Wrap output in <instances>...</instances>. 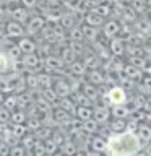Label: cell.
Here are the masks:
<instances>
[{
    "label": "cell",
    "mask_w": 151,
    "mask_h": 156,
    "mask_svg": "<svg viewBox=\"0 0 151 156\" xmlns=\"http://www.w3.org/2000/svg\"><path fill=\"white\" fill-rule=\"evenodd\" d=\"M10 117H12V111H8L3 104H0V122L8 124V122H10Z\"/></svg>",
    "instance_id": "40"
},
{
    "label": "cell",
    "mask_w": 151,
    "mask_h": 156,
    "mask_svg": "<svg viewBox=\"0 0 151 156\" xmlns=\"http://www.w3.org/2000/svg\"><path fill=\"white\" fill-rule=\"evenodd\" d=\"M29 153L36 154V156H41V154H46V146H44V140H36V143H34V146L31 148V151Z\"/></svg>",
    "instance_id": "38"
},
{
    "label": "cell",
    "mask_w": 151,
    "mask_h": 156,
    "mask_svg": "<svg viewBox=\"0 0 151 156\" xmlns=\"http://www.w3.org/2000/svg\"><path fill=\"white\" fill-rule=\"evenodd\" d=\"M3 106L7 107L8 111H12V112L15 109H18V94H16V93H10V94L5 96Z\"/></svg>",
    "instance_id": "24"
},
{
    "label": "cell",
    "mask_w": 151,
    "mask_h": 156,
    "mask_svg": "<svg viewBox=\"0 0 151 156\" xmlns=\"http://www.w3.org/2000/svg\"><path fill=\"white\" fill-rule=\"evenodd\" d=\"M128 114H130V109L125 106V102H124V104L112 106V109H111V115L112 117H120V119H125Z\"/></svg>",
    "instance_id": "19"
},
{
    "label": "cell",
    "mask_w": 151,
    "mask_h": 156,
    "mask_svg": "<svg viewBox=\"0 0 151 156\" xmlns=\"http://www.w3.org/2000/svg\"><path fill=\"white\" fill-rule=\"evenodd\" d=\"M141 140L138 135L132 130H124V132H112L111 136L107 138V146L106 151L109 154H135L140 151Z\"/></svg>",
    "instance_id": "1"
},
{
    "label": "cell",
    "mask_w": 151,
    "mask_h": 156,
    "mask_svg": "<svg viewBox=\"0 0 151 156\" xmlns=\"http://www.w3.org/2000/svg\"><path fill=\"white\" fill-rule=\"evenodd\" d=\"M8 127H10V130H12V133L19 140H21V136H24L29 132L26 124H8Z\"/></svg>",
    "instance_id": "21"
},
{
    "label": "cell",
    "mask_w": 151,
    "mask_h": 156,
    "mask_svg": "<svg viewBox=\"0 0 151 156\" xmlns=\"http://www.w3.org/2000/svg\"><path fill=\"white\" fill-rule=\"evenodd\" d=\"M58 107L72 112V114H75V111H76V104H75V101H73V98H70V96L58 98Z\"/></svg>",
    "instance_id": "17"
},
{
    "label": "cell",
    "mask_w": 151,
    "mask_h": 156,
    "mask_svg": "<svg viewBox=\"0 0 151 156\" xmlns=\"http://www.w3.org/2000/svg\"><path fill=\"white\" fill-rule=\"evenodd\" d=\"M127 129V124H125V119H120V117H114L111 124V130L112 132H124Z\"/></svg>",
    "instance_id": "36"
},
{
    "label": "cell",
    "mask_w": 151,
    "mask_h": 156,
    "mask_svg": "<svg viewBox=\"0 0 151 156\" xmlns=\"http://www.w3.org/2000/svg\"><path fill=\"white\" fill-rule=\"evenodd\" d=\"M93 117L97 120V124H106L111 117V109L106 106H97L93 109Z\"/></svg>",
    "instance_id": "11"
},
{
    "label": "cell",
    "mask_w": 151,
    "mask_h": 156,
    "mask_svg": "<svg viewBox=\"0 0 151 156\" xmlns=\"http://www.w3.org/2000/svg\"><path fill=\"white\" fill-rule=\"evenodd\" d=\"M52 88L55 90V93H57V96H58V98H63V96H70V94H73L70 83H68L65 78H58V80H54Z\"/></svg>",
    "instance_id": "8"
},
{
    "label": "cell",
    "mask_w": 151,
    "mask_h": 156,
    "mask_svg": "<svg viewBox=\"0 0 151 156\" xmlns=\"http://www.w3.org/2000/svg\"><path fill=\"white\" fill-rule=\"evenodd\" d=\"M109 49L114 55H122V54H124V41L119 37H112L111 44H109Z\"/></svg>",
    "instance_id": "23"
},
{
    "label": "cell",
    "mask_w": 151,
    "mask_h": 156,
    "mask_svg": "<svg viewBox=\"0 0 151 156\" xmlns=\"http://www.w3.org/2000/svg\"><path fill=\"white\" fill-rule=\"evenodd\" d=\"M141 86L151 91V76H145V78H143V85H141Z\"/></svg>",
    "instance_id": "46"
},
{
    "label": "cell",
    "mask_w": 151,
    "mask_h": 156,
    "mask_svg": "<svg viewBox=\"0 0 151 156\" xmlns=\"http://www.w3.org/2000/svg\"><path fill=\"white\" fill-rule=\"evenodd\" d=\"M58 153H65V154H73V153H78L76 146L73 141L70 140H65L63 143L60 145V148H58Z\"/></svg>",
    "instance_id": "31"
},
{
    "label": "cell",
    "mask_w": 151,
    "mask_h": 156,
    "mask_svg": "<svg viewBox=\"0 0 151 156\" xmlns=\"http://www.w3.org/2000/svg\"><path fill=\"white\" fill-rule=\"evenodd\" d=\"M15 3H19V0H5V5H15Z\"/></svg>",
    "instance_id": "47"
},
{
    "label": "cell",
    "mask_w": 151,
    "mask_h": 156,
    "mask_svg": "<svg viewBox=\"0 0 151 156\" xmlns=\"http://www.w3.org/2000/svg\"><path fill=\"white\" fill-rule=\"evenodd\" d=\"M85 21L86 24H91V26H101V24H104V16H101L97 12H94V10H91V12L86 13L85 16Z\"/></svg>",
    "instance_id": "13"
},
{
    "label": "cell",
    "mask_w": 151,
    "mask_h": 156,
    "mask_svg": "<svg viewBox=\"0 0 151 156\" xmlns=\"http://www.w3.org/2000/svg\"><path fill=\"white\" fill-rule=\"evenodd\" d=\"M106 146H107V140H104L102 136H93L91 138V148L101 153V151H106Z\"/></svg>",
    "instance_id": "27"
},
{
    "label": "cell",
    "mask_w": 151,
    "mask_h": 156,
    "mask_svg": "<svg viewBox=\"0 0 151 156\" xmlns=\"http://www.w3.org/2000/svg\"><path fill=\"white\" fill-rule=\"evenodd\" d=\"M41 125H42V120H41V117H39V115H29V117H28L26 127H28L31 132H36Z\"/></svg>",
    "instance_id": "32"
},
{
    "label": "cell",
    "mask_w": 151,
    "mask_h": 156,
    "mask_svg": "<svg viewBox=\"0 0 151 156\" xmlns=\"http://www.w3.org/2000/svg\"><path fill=\"white\" fill-rule=\"evenodd\" d=\"M68 72L75 76H81L85 75L86 72V63L85 62H78V60H73L72 63H68Z\"/></svg>",
    "instance_id": "16"
},
{
    "label": "cell",
    "mask_w": 151,
    "mask_h": 156,
    "mask_svg": "<svg viewBox=\"0 0 151 156\" xmlns=\"http://www.w3.org/2000/svg\"><path fill=\"white\" fill-rule=\"evenodd\" d=\"M88 81L93 83V85H102L104 83V75L101 72H97L96 68H93L91 72H88Z\"/></svg>",
    "instance_id": "28"
},
{
    "label": "cell",
    "mask_w": 151,
    "mask_h": 156,
    "mask_svg": "<svg viewBox=\"0 0 151 156\" xmlns=\"http://www.w3.org/2000/svg\"><path fill=\"white\" fill-rule=\"evenodd\" d=\"M124 73H125L127 76L133 78V80H136V76H138V78L143 76V73H141V68L136 67V65H133V63H128V65H125V67H124Z\"/></svg>",
    "instance_id": "25"
},
{
    "label": "cell",
    "mask_w": 151,
    "mask_h": 156,
    "mask_svg": "<svg viewBox=\"0 0 151 156\" xmlns=\"http://www.w3.org/2000/svg\"><path fill=\"white\" fill-rule=\"evenodd\" d=\"M16 44L19 47V51L23 54H29V52H36L37 51V42L34 41L33 36H28V34H24L23 37L16 39Z\"/></svg>",
    "instance_id": "7"
},
{
    "label": "cell",
    "mask_w": 151,
    "mask_h": 156,
    "mask_svg": "<svg viewBox=\"0 0 151 156\" xmlns=\"http://www.w3.org/2000/svg\"><path fill=\"white\" fill-rule=\"evenodd\" d=\"M146 153H151V146H149V143H148V146H146Z\"/></svg>",
    "instance_id": "49"
},
{
    "label": "cell",
    "mask_w": 151,
    "mask_h": 156,
    "mask_svg": "<svg viewBox=\"0 0 151 156\" xmlns=\"http://www.w3.org/2000/svg\"><path fill=\"white\" fill-rule=\"evenodd\" d=\"M119 31H120V26H119V23H117V21H107V23H104V36L106 37H109V39L115 37Z\"/></svg>",
    "instance_id": "18"
},
{
    "label": "cell",
    "mask_w": 151,
    "mask_h": 156,
    "mask_svg": "<svg viewBox=\"0 0 151 156\" xmlns=\"http://www.w3.org/2000/svg\"><path fill=\"white\" fill-rule=\"evenodd\" d=\"M81 29H83V36H85V39H88V41H96V37H97V28L96 26L83 24Z\"/></svg>",
    "instance_id": "26"
},
{
    "label": "cell",
    "mask_w": 151,
    "mask_h": 156,
    "mask_svg": "<svg viewBox=\"0 0 151 156\" xmlns=\"http://www.w3.org/2000/svg\"><path fill=\"white\" fill-rule=\"evenodd\" d=\"M15 62H16V60H13L7 51H0V75L12 72Z\"/></svg>",
    "instance_id": "10"
},
{
    "label": "cell",
    "mask_w": 151,
    "mask_h": 156,
    "mask_svg": "<svg viewBox=\"0 0 151 156\" xmlns=\"http://www.w3.org/2000/svg\"><path fill=\"white\" fill-rule=\"evenodd\" d=\"M37 80H39V86H41V90H42V88L52 86V83H54L52 75H51V73H46V72L37 73Z\"/></svg>",
    "instance_id": "29"
},
{
    "label": "cell",
    "mask_w": 151,
    "mask_h": 156,
    "mask_svg": "<svg viewBox=\"0 0 151 156\" xmlns=\"http://www.w3.org/2000/svg\"><path fill=\"white\" fill-rule=\"evenodd\" d=\"M3 31L8 37H12V39H19V37H23L24 34H26L24 24L16 21V20H13V18L7 20V23L3 24Z\"/></svg>",
    "instance_id": "4"
},
{
    "label": "cell",
    "mask_w": 151,
    "mask_h": 156,
    "mask_svg": "<svg viewBox=\"0 0 151 156\" xmlns=\"http://www.w3.org/2000/svg\"><path fill=\"white\" fill-rule=\"evenodd\" d=\"M21 63L24 67V72H37L42 65V57L37 52H29V54H23L21 55Z\"/></svg>",
    "instance_id": "5"
},
{
    "label": "cell",
    "mask_w": 151,
    "mask_h": 156,
    "mask_svg": "<svg viewBox=\"0 0 151 156\" xmlns=\"http://www.w3.org/2000/svg\"><path fill=\"white\" fill-rule=\"evenodd\" d=\"M28 120V114H26V109H15L12 112V117H10V122L8 124H26Z\"/></svg>",
    "instance_id": "14"
},
{
    "label": "cell",
    "mask_w": 151,
    "mask_h": 156,
    "mask_svg": "<svg viewBox=\"0 0 151 156\" xmlns=\"http://www.w3.org/2000/svg\"><path fill=\"white\" fill-rule=\"evenodd\" d=\"M5 96H7V94H5L3 91H0V104H3V101H5Z\"/></svg>",
    "instance_id": "48"
},
{
    "label": "cell",
    "mask_w": 151,
    "mask_h": 156,
    "mask_svg": "<svg viewBox=\"0 0 151 156\" xmlns=\"http://www.w3.org/2000/svg\"><path fill=\"white\" fill-rule=\"evenodd\" d=\"M44 146H46V154L58 153V148H60V146H58V145L55 143V141H54V140L51 138V136L44 140Z\"/></svg>",
    "instance_id": "37"
},
{
    "label": "cell",
    "mask_w": 151,
    "mask_h": 156,
    "mask_svg": "<svg viewBox=\"0 0 151 156\" xmlns=\"http://www.w3.org/2000/svg\"><path fill=\"white\" fill-rule=\"evenodd\" d=\"M97 120L94 119V117H91V119H88L83 122V132L85 133H94V132L97 130Z\"/></svg>",
    "instance_id": "33"
},
{
    "label": "cell",
    "mask_w": 151,
    "mask_h": 156,
    "mask_svg": "<svg viewBox=\"0 0 151 156\" xmlns=\"http://www.w3.org/2000/svg\"><path fill=\"white\" fill-rule=\"evenodd\" d=\"M7 16H8L7 7H5V5H0V28H3V24L7 23Z\"/></svg>",
    "instance_id": "41"
},
{
    "label": "cell",
    "mask_w": 151,
    "mask_h": 156,
    "mask_svg": "<svg viewBox=\"0 0 151 156\" xmlns=\"http://www.w3.org/2000/svg\"><path fill=\"white\" fill-rule=\"evenodd\" d=\"M136 28L140 31H151V26H148V21H138L136 23Z\"/></svg>",
    "instance_id": "44"
},
{
    "label": "cell",
    "mask_w": 151,
    "mask_h": 156,
    "mask_svg": "<svg viewBox=\"0 0 151 156\" xmlns=\"http://www.w3.org/2000/svg\"><path fill=\"white\" fill-rule=\"evenodd\" d=\"M19 3L24 5V7L29 8V10H33V8H36L39 5V0H19Z\"/></svg>",
    "instance_id": "42"
},
{
    "label": "cell",
    "mask_w": 151,
    "mask_h": 156,
    "mask_svg": "<svg viewBox=\"0 0 151 156\" xmlns=\"http://www.w3.org/2000/svg\"><path fill=\"white\" fill-rule=\"evenodd\" d=\"M60 24H62L65 29L73 28V26H75V15H73V13H62Z\"/></svg>",
    "instance_id": "30"
},
{
    "label": "cell",
    "mask_w": 151,
    "mask_h": 156,
    "mask_svg": "<svg viewBox=\"0 0 151 156\" xmlns=\"http://www.w3.org/2000/svg\"><path fill=\"white\" fill-rule=\"evenodd\" d=\"M44 3L47 5V7H58V5L62 3V0H44Z\"/></svg>",
    "instance_id": "45"
},
{
    "label": "cell",
    "mask_w": 151,
    "mask_h": 156,
    "mask_svg": "<svg viewBox=\"0 0 151 156\" xmlns=\"http://www.w3.org/2000/svg\"><path fill=\"white\" fill-rule=\"evenodd\" d=\"M34 135H36L39 140H46V138H49V136L52 135V127H49V125H44V124H42L36 132H34Z\"/></svg>",
    "instance_id": "34"
},
{
    "label": "cell",
    "mask_w": 151,
    "mask_h": 156,
    "mask_svg": "<svg viewBox=\"0 0 151 156\" xmlns=\"http://www.w3.org/2000/svg\"><path fill=\"white\" fill-rule=\"evenodd\" d=\"M81 91L85 93V94L90 98L91 101H96L97 99V96H99V93H97V86L96 85H93V83L88 81L86 85H83L81 86Z\"/></svg>",
    "instance_id": "22"
},
{
    "label": "cell",
    "mask_w": 151,
    "mask_h": 156,
    "mask_svg": "<svg viewBox=\"0 0 151 156\" xmlns=\"http://www.w3.org/2000/svg\"><path fill=\"white\" fill-rule=\"evenodd\" d=\"M10 146L8 143H5V141H2L0 140V156H7V154H10Z\"/></svg>",
    "instance_id": "43"
},
{
    "label": "cell",
    "mask_w": 151,
    "mask_h": 156,
    "mask_svg": "<svg viewBox=\"0 0 151 156\" xmlns=\"http://www.w3.org/2000/svg\"><path fill=\"white\" fill-rule=\"evenodd\" d=\"M149 125H151V120H149Z\"/></svg>",
    "instance_id": "50"
},
{
    "label": "cell",
    "mask_w": 151,
    "mask_h": 156,
    "mask_svg": "<svg viewBox=\"0 0 151 156\" xmlns=\"http://www.w3.org/2000/svg\"><path fill=\"white\" fill-rule=\"evenodd\" d=\"M107 101H109L111 106H115V104H124L125 99H127V94H125V88L124 86H114L107 91Z\"/></svg>",
    "instance_id": "6"
},
{
    "label": "cell",
    "mask_w": 151,
    "mask_h": 156,
    "mask_svg": "<svg viewBox=\"0 0 151 156\" xmlns=\"http://www.w3.org/2000/svg\"><path fill=\"white\" fill-rule=\"evenodd\" d=\"M47 24V20L42 16V15H31V18L26 21V26H24V29H26V34L28 36H37L39 33L42 31V28Z\"/></svg>",
    "instance_id": "3"
},
{
    "label": "cell",
    "mask_w": 151,
    "mask_h": 156,
    "mask_svg": "<svg viewBox=\"0 0 151 156\" xmlns=\"http://www.w3.org/2000/svg\"><path fill=\"white\" fill-rule=\"evenodd\" d=\"M75 115L80 122H85L88 119L93 117V109L91 106H76V111H75Z\"/></svg>",
    "instance_id": "15"
},
{
    "label": "cell",
    "mask_w": 151,
    "mask_h": 156,
    "mask_svg": "<svg viewBox=\"0 0 151 156\" xmlns=\"http://www.w3.org/2000/svg\"><path fill=\"white\" fill-rule=\"evenodd\" d=\"M52 115H54L55 124H58V125H68V124L73 120V119H72V112L62 109V107L54 109V111H52Z\"/></svg>",
    "instance_id": "9"
},
{
    "label": "cell",
    "mask_w": 151,
    "mask_h": 156,
    "mask_svg": "<svg viewBox=\"0 0 151 156\" xmlns=\"http://www.w3.org/2000/svg\"><path fill=\"white\" fill-rule=\"evenodd\" d=\"M136 135H138V138L141 141L149 143L151 141V125H149V122L148 124H146V122H141V124L136 125Z\"/></svg>",
    "instance_id": "12"
},
{
    "label": "cell",
    "mask_w": 151,
    "mask_h": 156,
    "mask_svg": "<svg viewBox=\"0 0 151 156\" xmlns=\"http://www.w3.org/2000/svg\"><path fill=\"white\" fill-rule=\"evenodd\" d=\"M36 140H37V136L34 135V132H31V130H29V132H28V133L24 135V136H21V140H19V143H21V145L24 146V148L28 150V153H29V151H31V148L34 146V143H36Z\"/></svg>",
    "instance_id": "20"
},
{
    "label": "cell",
    "mask_w": 151,
    "mask_h": 156,
    "mask_svg": "<svg viewBox=\"0 0 151 156\" xmlns=\"http://www.w3.org/2000/svg\"><path fill=\"white\" fill-rule=\"evenodd\" d=\"M7 7V12H8V16L16 20V21L26 24V21L31 18V10L26 8L24 5L21 3H15V5H5Z\"/></svg>",
    "instance_id": "2"
},
{
    "label": "cell",
    "mask_w": 151,
    "mask_h": 156,
    "mask_svg": "<svg viewBox=\"0 0 151 156\" xmlns=\"http://www.w3.org/2000/svg\"><path fill=\"white\" fill-rule=\"evenodd\" d=\"M68 37H70V41H85V36H83V29L78 28L76 24L73 28L68 29Z\"/></svg>",
    "instance_id": "35"
},
{
    "label": "cell",
    "mask_w": 151,
    "mask_h": 156,
    "mask_svg": "<svg viewBox=\"0 0 151 156\" xmlns=\"http://www.w3.org/2000/svg\"><path fill=\"white\" fill-rule=\"evenodd\" d=\"M26 153H28V150L24 148L21 143L13 145L12 148H10V154H13V156H23V154H26Z\"/></svg>",
    "instance_id": "39"
}]
</instances>
